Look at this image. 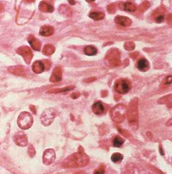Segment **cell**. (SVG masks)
Listing matches in <instances>:
<instances>
[{"mask_svg": "<svg viewBox=\"0 0 172 174\" xmlns=\"http://www.w3.org/2000/svg\"><path fill=\"white\" fill-rule=\"evenodd\" d=\"M17 124L18 127L22 129H29L33 124V117L30 113L24 111L19 115L17 119Z\"/></svg>", "mask_w": 172, "mask_h": 174, "instance_id": "6da1fadb", "label": "cell"}, {"mask_svg": "<svg viewBox=\"0 0 172 174\" xmlns=\"http://www.w3.org/2000/svg\"><path fill=\"white\" fill-rule=\"evenodd\" d=\"M16 53L21 55L26 63L29 64L33 57V53L30 48L26 46L19 47L16 50Z\"/></svg>", "mask_w": 172, "mask_h": 174, "instance_id": "7a4b0ae2", "label": "cell"}, {"mask_svg": "<svg viewBox=\"0 0 172 174\" xmlns=\"http://www.w3.org/2000/svg\"><path fill=\"white\" fill-rule=\"evenodd\" d=\"M55 117V111L52 109H47L43 111L41 116V120L44 125L47 126L51 124Z\"/></svg>", "mask_w": 172, "mask_h": 174, "instance_id": "3957f363", "label": "cell"}, {"mask_svg": "<svg viewBox=\"0 0 172 174\" xmlns=\"http://www.w3.org/2000/svg\"><path fill=\"white\" fill-rule=\"evenodd\" d=\"M115 89L119 93H126L130 89V84L129 81L126 79H119L116 82L115 85Z\"/></svg>", "mask_w": 172, "mask_h": 174, "instance_id": "277c9868", "label": "cell"}, {"mask_svg": "<svg viewBox=\"0 0 172 174\" xmlns=\"http://www.w3.org/2000/svg\"><path fill=\"white\" fill-rule=\"evenodd\" d=\"M14 141L15 144L19 146H25L27 144V136L24 132H20L17 133L14 135Z\"/></svg>", "mask_w": 172, "mask_h": 174, "instance_id": "5b68a950", "label": "cell"}, {"mask_svg": "<svg viewBox=\"0 0 172 174\" xmlns=\"http://www.w3.org/2000/svg\"><path fill=\"white\" fill-rule=\"evenodd\" d=\"M55 159V154L53 150H46L43 155V162L45 165H50L52 164Z\"/></svg>", "mask_w": 172, "mask_h": 174, "instance_id": "8992f818", "label": "cell"}, {"mask_svg": "<svg viewBox=\"0 0 172 174\" xmlns=\"http://www.w3.org/2000/svg\"><path fill=\"white\" fill-rule=\"evenodd\" d=\"M9 71L15 75L18 76H25V71L23 66H12L9 68Z\"/></svg>", "mask_w": 172, "mask_h": 174, "instance_id": "52a82bcc", "label": "cell"}, {"mask_svg": "<svg viewBox=\"0 0 172 174\" xmlns=\"http://www.w3.org/2000/svg\"><path fill=\"white\" fill-rule=\"evenodd\" d=\"M28 42L32 48L36 51H40L41 49V44L37 38H35L33 35H30L28 38Z\"/></svg>", "mask_w": 172, "mask_h": 174, "instance_id": "ba28073f", "label": "cell"}, {"mask_svg": "<svg viewBox=\"0 0 172 174\" xmlns=\"http://www.w3.org/2000/svg\"><path fill=\"white\" fill-rule=\"evenodd\" d=\"M32 71L33 72L36 73H41L43 72L45 69V66L43 64V63L40 60H37L34 63L32 64Z\"/></svg>", "mask_w": 172, "mask_h": 174, "instance_id": "9c48e42d", "label": "cell"}, {"mask_svg": "<svg viewBox=\"0 0 172 174\" xmlns=\"http://www.w3.org/2000/svg\"><path fill=\"white\" fill-rule=\"evenodd\" d=\"M54 28L50 25H43L40 30V34L44 37H49L53 34Z\"/></svg>", "mask_w": 172, "mask_h": 174, "instance_id": "30bf717a", "label": "cell"}, {"mask_svg": "<svg viewBox=\"0 0 172 174\" xmlns=\"http://www.w3.org/2000/svg\"><path fill=\"white\" fill-rule=\"evenodd\" d=\"M149 62L146 58H142L138 61L137 63V67L138 69L140 71L144 72L146 71L149 68Z\"/></svg>", "mask_w": 172, "mask_h": 174, "instance_id": "8fae6325", "label": "cell"}, {"mask_svg": "<svg viewBox=\"0 0 172 174\" xmlns=\"http://www.w3.org/2000/svg\"><path fill=\"white\" fill-rule=\"evenodd\" d=\"M93 110L95 114L99 115L102 114L104 111L105 108L103 104L100 102H95L93 106Z\"/></svg>", "mask_w": 172, "mask_h": 174, "instance_id": "7c38bea8", "label": "cell"}, {"mask_svg": "<svg viewBox=\"0 0 172 174\" xmlns=\"http://www.w3.org/2000/svg\"><path fill=\"white\" fill-rule=\"evenodd\" d=\"M61 79V71L59 68H56L52 74L50 80L51 82H55Z\"/></svg>", "mask_w": 172, "mask_h": 174, "instance_id": "4fadbf2b", "label": "cell"}, {"mask_svg": "<svg viewBox=\"0 0 172 174\" xmlns=\"http://www.w3.org/2000/svg\"><path fill=\"white\" fill-rule=\"evenodd\" d=\"M39 9L40 11L43 12H52L53 8L49 4L45 3V2H41L39 6Z\"/></svg>", "mask_w": 172, "mask_h": 174, "instance_id": "5bb4252c", "label": "cell"}, {"mask_svg": "<svg viewBox=\"0 0 172 174\" xmlns=\"http://www.w3.org/2000/svg\"><path fill=\"white\" fill-rule=\"evenodd\" d=\"M116 18H118V19L116 18V22L118 23V24H119L123 26H127L128 25V23H130L128 18L121 16H118Z\"/></svg>", "mask_w": 172, "mask_h": 174, "instance_id": "9a60e30c", "label": "cell"}, {"mask_svg": "<svg viewBox=\"0 0 172 174\" xmlns=\"http://www.w3.org/2000/svg\"><path fill=\"white\" fill-rule=\"evenodd\" d=\"M84 52H85L86 55H95L97 53V50L95 47H92V46H87L85 48Z\"/></svg>", "mask_w": 172, "mask_h": 174, "instance_id": "2e32d148", "label": "cell"}, {"mask_svg": "<svg viewBox=\"0 0 172 174\" xmlns=\"http://www.w3.org/2000/svg\"><path fill=\"white\" fill-rule=\"evenodd\" d=\"M89 16L95 21H98L103 18L104 14L101 12H93L89 15Z\"/></svg>", "mask_w": 172, "mask_h": 174, "instance_id": "e0dca14e", "label": "cell"}, {"mask_svg": "<svg viewBox=\"0 0 172 174\" xmlns=\"http://www.w3.org/2000/svg\"><path fill=\"white\" fill-rule=\"evenodd\" d=\"M54 51V47L51 45H46L43 49V53L45 55H51Z\"/></svg>", "mask_w": 172, "mask_h": 174, "instance_id": "ac0fdd59", "label": "cell"}, {"mask_svg": "<svg viewBox=\"0 0 172 174\" xmlns=\"http://www.w3.org/2000/svg\"><path fill=\"white\" fill-rule=\"evenodd\" d=\"M111 159L114 162H117L122 160V159H123V156L119 153H115L112 155Z\"/></svg>", "mask_w": 172, "mask_h": 174, "instance_id": "d6986e66", "label": "cell"}, {"mask_svg": "<svg viewBox=\"0 0 172 174\" xmlns=\"http://www.w3.org/2000/svg\"><path fill=\"white\" fill-rule=\"evenodd\" d=\"M124 143L123 140L119 137H115L113 140V145L115 147H121Z\"/></svg>", "mask_w": 172, "mask_h": 174, "instance_id": "ffe728a7", "label": "cell"}, {"mask_svg": "<svg viewBox=\"0 0 172 174\" xmlns=\"http://www.w3.org/2000/svg\"><path fill=\"white\" fill-rule=\"evenodd\" d=\"M124 7H125V11H130V12L134 11L135 9L134 6H133L131 3H126L124 5Z\"/></svg>", "mask_w": 172, "mask_h": 174, "instance_id": "44dd1931", "label": "cell"}, {"mask_svg": "<svg viewBox=\"0 0 172 174\" xmlns=\"http://www.w3.org/2000/svg\"><path fill=\"white\" fill-rule=\"evenodd\" d=\"M27 151H28V154H29V156L31 157H34L35 154H36V151H35V150L32 145H29Z\"/></svg>", "mask_w": 172, "mask_h": 174, "instance_id": "7402d4cb", "label": "cell"}, {"mask_svg": "<svg viewBox=\"0 0 172 174\" xmlns=\"http://www.w3.org/2000/svg\"><path fill=\"white\" fill-rule=\"evenodd\" d=\"M70 88L69 87H67V88H62L61 89H53L50 91H49V92L50 93H59V92H65V91H68L70 90Z\"/></svg>", "mask_w": 172, "mask_h": 174, "instance_id": "603a6c76", "label": "cell"}, {"mask_svg": "<svg viewBox=\"0 0 172 174\" xmlns=\"http://www.w3.org/2000/svg\"><path fill=\"white\" fill-rule=\"evenodd\" d=\"M164 16H159V17H157L156 19V21L158 23H160L163 21Z\"/></svg>", "mask_w": 172, "mask_h": 174, "instance_id": "cb8c5ba5", "label": "cell"}, {"mask_svg": "<svg viewBox=\"0 0 172 174\" xmlns=\"http://www.w3.org/2000/svg\"><path fill=\"white\" fill-rule=\"evenodd\" d=\"M94 174H104V171L102 169H99L95 171Z\"/></svg>", "mask_w": 172, "mask_h": 174, "instance_id": "d4e9b609", "label": "cell"}, {"mask_svg": "<svg viewBox=\"0 0 172 174\" xmlns=\"http://www.w3.org/2000/svg\"><path fill=\"white\" fill-rule=\"evenodd\" d=\"M30 109L31 111H32V112L34 113V114H36V108L34 106H30Z\"/></svg>", "mask_w": 172, "mask_h": 174, "instance_id": "484cf974", "label": "cell"}, {"mask_svg": "<svg viewBox=\"0 0 172 174\" xmlns=\"http://www.w3.org/2000/svg\"><path fill=\"white\" fill-rule=\"evenodd\" d=\"M69 2L71 4H75V2L74 1H69Z\"/></svg>", "mask_w": 172, "mask_h": 174, "instance_id": "4316f807", "label": "cell"}]
</instances>
